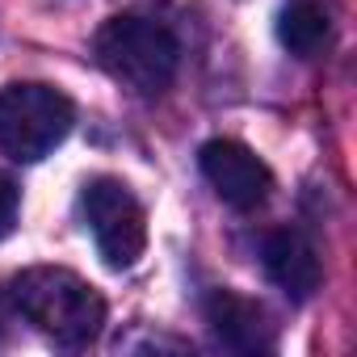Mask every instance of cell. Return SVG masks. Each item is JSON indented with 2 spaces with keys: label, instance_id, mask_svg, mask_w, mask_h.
Wrapping results in <instances>:
<instances>
[{
  "label": "cell",
  "instance_id": "obj_1",
  "mask_svg": "<svg viewBox=\"0 0 357 357\" xmlns=\"http://www.w3.org/2000/svg\"><path fill=\"white\" fill-rule=\"evenodd\" d=\"M9 298L26 324H34L63 349H84L89 340H97L105 324V298L72 269H26L9 282Z\"/></svg>",
  "mask_w": 357,
  "mask_h": 357
},
{
  "label": "cell",
  "instance_id": "obj_2",
  "mask_svg": "<svg viewBox=\"0 0 357 357\" xmlns=\"http://www.w3.org/2000/svg\"><path fill=\"white\" fill-rule=\"evenodd\" d=\"M93 55L101 63V72L109 80H118L130 93L155 97L172 84L176 63H181V43L176 34L143 13H118L109 17L97 38H93Z\"/></svg>",
  "mask_w": 357,
  "mask_h": 357
},
{
  "label": "cell",
  "instance_id": "obj_3",
  "mask_svg": "<svg viewBox=\"0 0 357 357\" xmlns=\"http://www.w3.org/2000/svg\"><path fill=\"white\" fill-rule=\"evenodd\" d=\"M76 122V105L55 84L17 80L0 89V155L17 164H38L51 155Z\"/></svg>",
  "mask_w": 357,
  "mask_h": 357
},
{
  "label": "cell",
  "instance_id": "obj_4",
  "mask_svg": "<svg viewBox=\"0 0 357 357\" xmlns=\"http://www.w3.org/2000/svg\"><path fill=\"white\" fill-rule=\"evenodd\" d=\"M84 219L93 244L109 269H130L147 248V215L143 202L118 176H93L84 185Z\"/></svg>",
  "mask_w": 357,
  "mask_h": 357
},
{
  "label": "cell",
  "instance_id": "obj_5",
  "mask_svg": "<svg viewBox=\"0 0 357 357\" xmlns=\"http://www.w3.org/2000/svg\"><path fill=\"white\" fill-rule=\"evenodd\" d=\"M198 164H202V176L211 181V190L231 211H257V206H265V198L273 190L269 164L252 147H244L236 139H211V143H202Z\"/></svg>",
  "mask_w": 357,
  "mask_h": 357
},
{
  "label": "cell",
  "instance_id": "obj_6",
  "mask_svg": "<svg viewBox=\"0 0 357 357\" xmlns=\"http://www.w3.org/2000/svg\"><path fill=\"white\" fill-rule=\"evenodd\" d=\"M202 311H206L211 332H215L227 349H236V353H269L273 340H278V336H273V324H269V315H265V307H261L257 298H244V294L227 290V286L211 290L206 303H202Z\"/></svg>",
  "mask_w": 357,
  "mask_h": 357
},
{
  "label": "cell",
  "instance_id": "obj_7",
  "mask_svg": "<svg viewBox=\"0 0 357 357\" xmlns=\"http://www.w3.org/2000/svg\"><path fill=\"white\" fill-rule=\"evenodd\" d=\"M261 261H265V273L278 290H286L294 303L311 298L324 282V265H319V252L315 244L294 231V227H282V231H269L265 244H261Z\"/></svg>",
  "mask_w": 357,
  "mask_h": 357
},
{
  "label": "cell",
  "instance_id": "obj_8",
  "mask_svg": "<svg viewBox=\"0 0 357 357\" xmlns=\"http://www.w3.org/2000/svg\"><path fill=\"white\" fill-rule=\"evenodd\" d=\"M278 43L298 59H315L332 43V13L319 0H290L278 13Z\"/></svg>",
  "mask_w": 357,
  "mask_h": 357
},
{
  "label": "cell",
  "instance_id": "obj_9",
  "mask_svg": "<svg viewBox=\"0 0 357 357\" xmlns=\"http://www.w3.org/2000/svg\"><path fill=\"white\" fill-rule=\"evenodd\" d=\"M17 211H22V194H17V185L9 181V176L0 172V240L13 236V227H17Z\"/></svg>",
  "mask_w": 357,
  "mask_h": 357
}]
</instances>
